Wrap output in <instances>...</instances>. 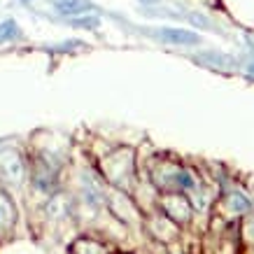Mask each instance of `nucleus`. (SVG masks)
<instances>
[{"mask_svg":"<svg viewBox=\"0 0 254 254\" xmlns=\"http://www.w3.org/2000/svg\"><path fill=\"white\" fill-rule=\"evenodd\" d=\"M63 205H68L65 198H63V196H56V198H52V203L47 205V212H49L52 217H63L65 212H68V208H63Z\"/></svg>","mask_w":254,"mask_h":254,"instance_id":"nucleus-9","label":"nucleus"},{"mask_svg":"<svg viewBox=\"0 0 254 254\" xmlns=\"http://www.w3.org/2000/svg\"><path fill=\"white\" fill-rule=\"evenodd\" d=\"M26 168H23V159L14 149H2L0 152V177L9 182V185H21Z\"/></svg>","mask_w":254,"mask_h":254,"instance_id":"nucleus-1","label":"nucleus"},{"mask_svg":"<svg viewBox=\"0 0 254 254\" xmlns=\"http://www.w3.org/2000/svg\"><path fill=\"white\" fill-rule=\"evenodd\" d=\"M72 26L93 31V28H98V26H100V19H98V16H82V19H75V21H72Z\"/></svg>","mask_w":254,"mask_h":254,"instance_id":"nucleus-12","label":"nucleus"},{"mask_svg":"<svg viewBox=\"0 0 254 254\" xmlns=\"http://www.w3.org/2000/svg\"><path fill=\"white\" fill-rule=\"evenodd\" d=\"M247 231H250V236H252V240H254V217L250 219V224H247Z\"/></svg>","mask_w":254,"mask_h":254,"instance_id":"nucleus-14","label":"nucleus"},{"mask_svg":"<svg viewBox=\"0 0 254 254\" xmlns=\"http://www.w3.org/2000/svg\"><path fill=\"white\" fill-rule=\"evenodd\" d=\"M163 205V212L170 217V219H175V222H189L191 219V203L182 196V193H173V196H166L161 200Z\"/></svg>","mask_w":254,"mask_h":254,"instance_id":"nucleus-2","label":"nucleus"},{"mask_svg":"<svg viewBox=\"0 0 254 254\" xmlns=\"http://www.w3.org/2000/svg\"><path fill=\"white\" fill-rule=\"evenodd\" d=\"M229 203H231V208L236 210V212H245V210H250V200H247L240 191H233L231 198H229Z\"/></svg>","mask_w":254,"mask_h":254,"instance_id":"nucleus-10","label":"nucleus"},{"mask_svg":"<svg viewBox=\"0 0 254 254\" xmlns=\"http://www.w3.org/2000/svg\"><path fill=\"white\" fill-rule=\"evenodd\" d=\"M140 2H145V5H154V2H159V0H140Z\"/></svg>","mask_w":254,"mask_h":254,"instance_id":"nucleus-15","label":"nucleus"},{"mask_svg":"<svg viewBox=\"0 0 254 254\" xmlns=\"http://www.w3.org/2000/svg\"><path fill=\"white\" fill-rule=\"evenodd\" d=\"M56 185V170L47 168L45 163H40L38 170H35V187L42 189V191H52Z\"/></svg>","mask_w":254,"mask_h":254,"instance_id":"nucleus-6","label":"nucleus"},{"mask_svg":"<svg viewBox=\"0 0 254 254\" xmlns=\"http://www.w3.org/2000/svg\"><path fill=\"white\" fill-rule=\"evenodd\" d=\"M16 222V210H14V203L0 191V233L2 231H9Z\"/></svg>","mask_w":254,"mask_h":254,"instance_id":"nucleus-4","label":"nucleus"},{"mask_svg":"<svg viewBox=\"0 0 254 254\" xmlns=\"http://www.w3.org/2000/svg\"><path fill=\"white\" fill-rule=\"evenodd\" d=\"M173 182H175V187H180V189H191L193 187V180L187 170H177L175 175H173Z\"/></svg>","mask_w":254,"mask_h":254,"instance_id":"nucleus-11","label":"nucleus"},{"mask_svg":"<svg viewBox=\"0 0 254 254\" xmlns=\"http://www.w3.org/2000/svg\"><path fill=\"white\" fill-rule=\"evenodd\" d=\"M161 42H170V45H198L200 38L191 31H182V28H161L154 33Z\"/></svg>","mask_w":254,"mask_h":254,"instance_id":"nucleus-3","label":"nucleus"},{"mask_svg":"<svg viewBox=\"0 0 254 254\" xmlns=\"http://www.w3.org/2000/svg\"><path fill=\"white\" fill-rule=\"evenodd\" d=\"M72 252L75 254H105L103 245L93 243V240H86V238H79L75 245H72Z\"/></svg>","mask_w":254,"mask_h":254,"instance_id":"nucleus-7","label":"nucleus"},{"mask_svg":"<svg viewBox=\"0 0 254 254\" xmlns=\"http://www.w3.org/2000/svg\"><path fill=\"white\" fill-rule=\"evenodd\" d=\"M250 72H254V65H250Z\"/></svg>","mask_w":254,"mask_h":254,"instance_id":"nucleus-16","label":"nucleus"},{"mask_svg":"<svg viewBox=\"0 0 254 254\" xmlns=\"http://www.w3.org/2000/svg\"><path fill=\"white\" fill-rule=\"evenodd\" d=\"M203 59H210L212 63H222V65H226V68L231 65V59H226V56H219V54H205Z\"/></svg>","mask_w":254,"mask_h":254,"instance_id":"nucleus-13","label":"nucleus"},{"mask_svg":"<svg viewBox=\"0 0 254 254\" xmlns=\"http://www.w3.org/2000/svg\"><path fill=\"white\" fill-rule=\"evenodd\" d=\"M54 7L65 16H75V14H84L91 9L89 0H54Z\"/></svg>","mask_w":254,"mask_h":254,"instance_id":"nucleus-5","label":"nucleus"},{"mask_svg":"<svg viewBox=\"0 0 254 254\" xmlns=\"http://www.w3.org/2000/svg\"><path fill=\"white\" fill-rule=\"evenodd\" d=\"M19 38V26H16V21H12V19H7V21L0 23V42H9V40Z\"/></svg>","mask_w":254,"mask_h":254,"instance_id":"nucleus-8","label":"nucleus"}]
</instances>
